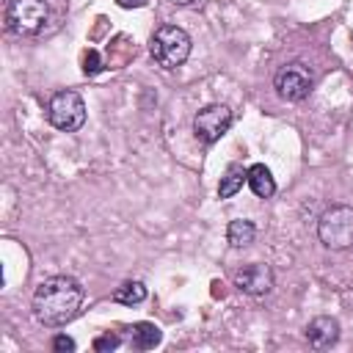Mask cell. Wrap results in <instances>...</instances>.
Returning <instances> with one entry per match:
<instances>
[{
  "label": "cell",
  "mask_w": 353,
  "mask_h": 353,
  "mask_svg": "<svg viewBox=\"0 0 353 353\" xmlns=\"http://www.w3.org/2000/svg\"><path fill=\"white\" fill-rule=\"evenodd\" d=\"M121 8H141V6H146V0H116Z\"/></svg>",
  "instance_id": "cell-18"
},
{
  "label": "cell",
  "mask_w": 353,
  "mask_h": 353,
  "mask_svg": "<svg viewBox=\"0 0 353 353\" xmlns=\"http://www.w3.org/2000/svg\"><path fill=\"white\" fill-rule=\"evenodd\" d=\"M171 3H174V6H190L193 0H171Z\"/></svg>",
  "instance_id": "cell-19"
},
{
  "label": "cell",
  "mask_w": 353,
  "mask_h": 353,
  "mask_svg": "<svg viewBox=\"0 0 353 353\" xmlns=\"http://www.w3.org/2000/svg\"><path fill=\"white\" fill-rule=\"evenodd\" d=\"M232 127V110L226 105H207L193 116V135L201 143H215Z\"/></svg>",
  "instance_id": "cell-7"
},
{
  "label": "cell",
  "mask_w": 353,
  "mask_h": 353,
  "mask_svg": "<svg viewBox=\"0 0 353 353\" xmlns=\"http://www.w3.org/2000/svg\"><path fill=\"white\" fill-rule=\"evenodd\" d=\"M83 303V287L72 276H50L33 292V314L41 325H66Z\"/></svg>",
  "instance_id": "cell-1"
},
{
  "label": "cell",
  "mask_w": 353,
  "mask_h": 353,
  "mask_svg": "<svg viewBox=\"0 0 353 353\" xmlns=\"http://www.w3.org/2000/svg\"><path fill=\"white\" fill-rule=\"evenodd\" d=\"M276 94L287 102H301L312 94V72L303 63H287L273 77Z\"/></svg>",
  "instance_id": "cell-6"
},
{
  "label": "cell",
  "mask_w": 353,
  "mask_h": 353,
  "mask_svg": "<svg viewBox=\"0 0 353 353\" xmlns=\"http://www.w3.org/2000/svg\"><path fill=\"white\" fill-rule=\"evenodd\" d=\"M47 116L55 130L74 132L85 124V102L77 91H69V88L58 91V94H52V99L47 105Z\"/></svg>",
  "instance_id": "cell-5"
},
{
  "label": "cell",
  "mask_w": 353,
  "mask_h": 353,
  "mask_svg": "<svg viewBox=\"0 0 353 353\" xmlns=\"http://www.w3.org/2000/svg\"><path fill=\"white\" fill-rule=\"evenodd\" d=\"M243 182H248V168H243L240 163H232V165L226 168V174L221 176L218 196H221V199H232V196L243 188Z\"/></svg>",
  "instance_id": "cell-12"
},
{
  "label": "cell",
  "mask_w": 353,
  "mask_h": 353,
  "mask_svg": "<svg viewBox=\"0 0 353 353\" xmlns=\"http://www.w3.org/2000/svg\"><path fill=\"white\" fill-rule=\"evenodd\" d=\"M119 345H121V336H119V334H110V331L94 339V350H97V353H110V350H116Z\"/></svg>",
  "instance_id": "cell-15"
},
{
  "label": "cell",
  "mask_w": 353,
  "mask_h": 353,
  "mask_svg": "<svg viewBox=\"0 0 353 353\" xmlns=\"http://www.w3.org/2000/svg\"><path fill=\"white\" fill-rule=\"evenodd\" d=\"M50 22L47 0H11L6 8V28L14 36H39Z\"/></svg>",
  "instance_id": "cell-3"
},
{
  "label": "cell",
  "mask_w": 353,
  "mask_h": 353,
  "mask_svg": "<svg viewBox=\"0 0 353 353\" xmlns=\"http://www.w3.org/2000/svg\"><path fill=\"white\" fill-rule=\"evenodd\" d=\"M248 188L254 190L256 199H270L276 193V179H273L270 168L262 165V163H254L248 168Z\"/></svg>",
  "instance_id": "cell-10"
},
{
  "label": "cell",
  "mask_w": 353,
  "mask_h": 353,
  "mask_svg": "<svg viewBox=\"0 0 353 353\" xmlns=\"http://www.w3.org/2000/svg\"><path fill=\"white\" fill-rule=\"evenodd\" d=\"M234 287L245 295H265L273 290V270L262 262H251V265H243L237 273H234Z\"/></svg>",
  "instance_id": "cell-8"
},
{
  "label": "cell",
  "mask_w": 353,
  "mask_h": 353,
  "mask_svg": "<svg viewBox=\"0 0 353 353\" xmlns=\"http://www.w3.org/2000/svg\"><path fill=\"white\" fill-rule=\"evenodd\" d=\"M113 301L124 303V306H135V303L146 301V284L143 281H124L121 287L113 290Z\"/></svg>",
  "instance_id": "cell-14"
},
{
  "label": "cell",
  "mask_w": 353,
  "mask_h": 353,
  "mask_svg": "<svg viewBox=\"0 0 353 353\" xmlns=\"http://www.w3.org/2000/svg\"><path fill=\"white\" fill-rule=\"evenodd\" d=\"M317 237L325 248L342 251L353 245V207H328L317 221Z\"/></svg>",
  "instance_id": "cell-4"
},
{
  "label": "cell",
  "mask_w": 353,
  "mask_h": 353,
  "mask_svg": "<svg viewBox=\"0 0 353 353\" xmlns=\"http://www.w3.org/2000/svg\"><path fill=\"white\" fill-rule=\"evenodd\" d=\"M336 339H339V323L328 314H320L306 325V342L314 350H328L331 345H336Z\"/></svg>",
  "instance_id": "cell-9"
},
{
  "label": "cell",
  "mask_w": 353,
  "mask_h": 353,
  "mask_svg": "<svg viewBox=\"0 0 353 353\" xmlns=\"http://www.w3.org/2000/svg\"><path fill=\"white\" fill-rule=\"evenodd\" d=\"M149 52L154 58L157 66L163 69H176L188 61L190 55V36L176 28V25H163L152 33L149 39Z\"/></svg>",
  "instance_id": "cell-2"
},
{
  "label": "cell",
  "mask_w": 353,
  "mask_h": 353,
  "mask_svg": "<svg viewBox=\"0 0 353 353\" xmlns=\"http://www.w3.org/2000/svg\"><path fill=\"white\" fill-rule=\"evenodd\" d=\"M52 350H58V353H72V350H74V339L66 336V334H55V336H52Z\"/></svg>",
  "instance_id": "cell-17"
},
{
  "label": "cell",
  "mask_w": 353,
  "mask_h": 353,
  "mask_svg": "<svg viewBox=\"0 0 353 353\" xmlns=\"http://www.w3.org/2000/svg\"><path fill=\"white\" fill-rule=\"evenodd\" d=\"M254 237H256V226L251 221H245V218L232 221L229 229H226V240H229L232 248H245V245L254 243Z\"/></svg>",
  "instance_id": "cell-13"
},
{
  "label": "cell",
  "mask_w": 353,
  "mask_h": 353,
  "mask_svg": "<svg viewBox=\"0 0 353 353\" xmlns=\"http://www.w3.org/2000/svg\"><path fill=\"white\" fill-rule=\"evenodd\" d=\"M99 69H102L99 52H97V50H85V55H83V72H85V74H97Z\"/></svg>",
  "instance_id": "cell-16"
},
{
  "label": "cell",
  "mask_w": 353,
  "mask_h": 353,
  "mask_svg": "<svg viewBox=\"0 0 353 353\" xmlns=\"http://www.w3.org/2000/svg\"><path fill=\"white\" fill-rule=\"evenodd\" d=\"M130 331H132L130 334V342H132L135 350H152L163 339V334H160V328L154 323H135Z\"/></svg>",
  "instance_id": "cell-11"
}]
</instances>
